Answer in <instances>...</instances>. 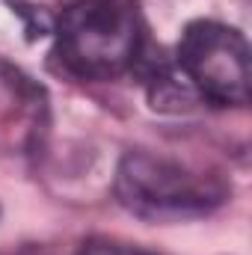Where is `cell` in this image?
I'll return each mask as SVG.
<instances>
[{"label": "cell", "instance_id": "6da1fadb", "mask_svg": "<svg viewBox=\"0 0 252 255\" xmlns=\"http://www.w3.org/2000/svg\"><path fill=\"white\" fill-rule=\"evenodd\" d=\"M116 196L122 208L148 223H181L211 214L226 202V187L214 175L193 172L184 163L127 151L116 169Z\"/></svg>", "mask_w": 252, "mask_h": 255}, {"label": "cell", "instance_id": "277c9868", "mask_svg": "<svg viewBox=\"0 0 252 255\" xmlns=\"http://www.w3.org/2000/svg\"><path fill=\"white\" fill-rule=\"evenodd\" d=\"M77 255H151L145 250H136V247H127V244H110V241H92L86 244Z\"/></svg>", "mask_w": 252, "mask_h": 255}, {"label": "cell", "instance_id": "3957f363", "mask_svg": "<svg viewBox=\"0 0 252 255\" xmlns=\"http://www.w3.org/2000/svg\"><path fill=\"white\" fill-rule=\"evenodd\" d=\"M178 74L205 101L217 107L250 104V45L220 21H193L175 48Z\"/></svg>", "mask_w": 252, "mask_h": 255}, {"label": "cell", "instance_id": "7a4b0ae2", "mask_svg": "<svg viewBox=\"0 0 252 255\" xmlns=\"http://www.w3.org/2000/svg\"><path fill=\"white\" fill-rule=\"evenodd\" d=\"M139 45V21L127 0H77L57 21V57L77 77L122 74L136 63Z\"/></svg>", "mask_w": 252, "mask_h": 255}]
</instances>
